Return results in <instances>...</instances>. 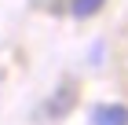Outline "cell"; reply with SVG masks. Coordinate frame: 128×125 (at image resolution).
I'll use <instances>...</instances> for the list:
<instances>
[{
	"label": "cell",
	"instance_id": "obj_1",
	"mask_svg": "<svg viewBox=\"0 0 128 125\" xmlns=\"http://www.w3.org/2000/svg\"><path fill=\"white\" fill-rule=\"evenodd\" d=\"M73 103H77V85H73V81H66L62 88H55V96L48 99L44 114H48V118H66L70 110H73Z\"/></svg>",
	"mask_w": 128,
	"mask_h": 125
},
{
	"label": "cell",
	"instance_id": "obj_2",
	"mask_svg": "<svg viewBox=\"0 0 128 125\" xmlns=\"http://www.w3.org/2000/svg\"><path fill=\"white\" fill-rule=\"evenodd\" d=\"M92 125H128V107L124 103H102V107H95Z\"/></svg>",
	"mask_w": 128,
	"mask_h": 125
},
{
	"label": "cell",
	"instance_id": "obj_3",
	"mask_svg": "<svg viewBox=\"0 0 128 125\" xmlns=\"http://www.w3.org/2000/svg\"><path fill=\"white\" fill-rule=\"evenodd\" d=\"M102 4H106V0H73V4H70V11H73L77 19H92L95 11H102Z\"/></svg>",
	"mask_w": 128,
	"mask_h": 125
}]
</instances>
